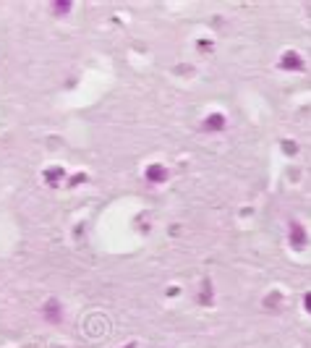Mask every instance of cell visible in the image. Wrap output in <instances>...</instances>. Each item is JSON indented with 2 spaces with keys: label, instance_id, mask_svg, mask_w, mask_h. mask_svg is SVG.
I'll return each mask as SVG.
<instances>
[{
  "label": "cell",
  "instance_id": "2",
  "mask_svg": "<svg viewBox=\"0 0 311 348\" xmlns=\"http://www.w3.org/2000/svg\"><path fill=\"white\" fill-rule=\"evenodd\" d=\"M42 311H44V319H48V322H60V304H58L55 298H50Z\"/></svg>",
  "mask_w": 311,
  "mask_h": 348
},
{
  "label": "cell",
  "instance_id": "4",
  "mask_svg": "<svg viewBox=\"0 0 311 348\" xmlns=\"http://www.w3.org/2000/svg\"><path fill=\"white\" fill-rule=\"evenodd\" d=\"M204 129H206V131H222V129H225V118H222L220 113H212L210 118L204 121Z\"/></svg>",
  "mask_w": 311,
  "mask_h": 348
},
{
  "label": "cell",
  "instance_id": "6",
  "mask_svg": "<svg viewBox=\"0 0 311 348\" xmlns=\"http://www.w3.org/2000/svg\"><path fill=\"white\" fill-rule=\"evenodd\" d=\"M52 11L58 16H66L71 11V0H58V3H52Z\"/></svg>",
  "mask_w": 311,
  "mask_h": 348
},
{
  "label": "cell",
  "instance_id": "7",
  "mask_svg": "<svg viewBox=\"0 0 311 348\" xmlns=\"http://www.w3.org/2000/svg\"><path fill=\"white\" fill-rule=\"evenodd\" d=\"M60 176H63L60 170H50V173H48V178H50V183H58V178H60Z\"/></svg>",
  "mask_w": 311,
  "mask_h": 348
},
{
  "label": "cell",
  "instance_id": "5",
  "mask_svg": "<svg viewBox=\"0 0 311 348\" xmlns=\"http://www.w3.org/2000/svg\"><path fill=\"white\" fill-rule=\"evenodd\" d=\"M290 241L296 243V246H304L306 243V233H304L301 223H290Z\"/></svg>",
  "mask_w": 311,
  "mask_h": 348
},
{
  "label": "cell",
  "instance_id": "1",
  "mask_svg": "<svg viewBox=\"0 0 311 348\" xmlns=\"http://www.w3.org/2000/svg\"><path fill=\"white\" fill-rule=\"evenodd\" d=\"M144 176H146V181H152V183H162V181H168V168H162V165H149Z\"/></svg>",
  "mask_w": 311,
  "mask_h": 348
},
{
  "label": "cell",
  "instance_id": "3",
  "mask_svg": "<svg viewBox=\"0 0 311 348\" xmlns=\"http://www.w3.org/2000/svg\"><path fill=\"white\" fill-rule=\"evenodd\" d=\"M280 66H282V68H288V71H290V68L301 71V68H304V61L298 58V53H285V55H282V61H280Z\"/></svg>",
  "mask_w": 311,
  "mask_h": 348
},
{
  "label": "cell",
  "instance_id": "8",
  "mask_svg": "<svg viewBox=\"0 0 311 348\" xmlns=\"http://www.w3.org/2000/svg\"><path fill=\"white\" fill-rule=\"evenodd\" d=\"M306 309L311 311V293H306Z\"/></svg>",
  "mask_w": 311,
  "mask_h": 348
},
{
  "label": "cell",
  "instance_id": "9",
  "mask_svg": "<svg viewBox=\"0 0 311 348\" xmlns=\"http://www.w3.org/2000/svg\"><path fill=\"white\" fill-rule=\"evenodd\" d=\"M128 348H134V345H128Z\"/></svg>",
  "mask_w": 311,
  "mask_h": 348
}]
</instances>
